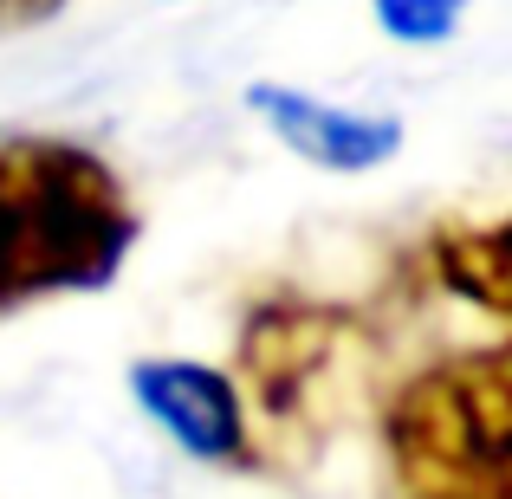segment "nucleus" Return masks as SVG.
<instances>
[{
  "label": "nucleus",
  "mask_w": 512,
  "mask_h": 499,
  "mask_svg": "<svg viewBox=\"0 0 512 499\" xmlns=\"http://www.w3.org/2000/svg\"><path fill=\"white\" fill-rule=\"evenodd\" d=\"M143 240L124 175L72 137H0V312L117 286Z\"/></svg>",
  "instance_id": "f257e3e1"
},
{
  "label": "nucleus",
  "mask_w": 512,
  "mask_h": 499,
  "mask_svg": "<svg viewBox=\"0 0 512 499\" xmlns=\"http://www.w3.org/2000/svg\"><path fill=\"white\" fill-rule=\"evenodd\" d=\"M370 20L389 46H448L467 20V0H370Z\"/></svg>",
  "instance_id": "423d86ee"
},
{
  "label": "nucleus",
  "mask_w": 512,
  "mask_h": 499,
  "mask_svg": "<svg viewBox=\"0 0 512 499\" xmlns=\"http://www.w3.org/2000/svg\"><path fill=\"white\" fill-rule=\"evenodd\" d=\"M124 389L182 461H201L214 474L260 467V428H253V402L234 370L201 357H137L124 370Z\"/></svg>",
  "instance_id": "7ed1b4c3"
},
{
  "label": "nucleus",
  "mask_w": 512,
  "mask_h": 499,
  "mask_svg": "<svg viewBox=\"0 0 512 499\" xmlns=\"http://www.w3.org/2000/svg\"><path fill=\"white\" fill-rule=\"evenodd\" d=\"M33 7H52V0H0V13H33Z\"/></svg>",
  "instance_id": "0eeeda50"
},
{
  "label": "nucleus",
  "mask_w": 512,
  "mask_h": 499,
  "mask_svg": "<svg viewBox=\"0 0 512 499\" xmlns=\"http://www.w3.org/2000/svg\"><path fill=\"white\" fill-rule=\"evenodd\" d=\"M422 266L448 299L512 325V208L480 221H441L422 247Z\"/></svg>",
  "instance_id": "39448f33"
},
{
  "label": "nucleus",
  "mask_w": 512,
  "mask_h": 499,
  "mask_svg": "<svg viewBox=\"0 0 512 499\" xmlns=\"http://www.w3.org/2000/svg\"><path fill=\"white\" fill-rule=\"evenodd\" d=\"M240 104L279 150L299 156L318 175H376L383 163L402 156V117H389V111L338 104L325 91L286 85V78H253L240 91Z\"/></svg>",
  "instance_id": "20e7f679"
},
{
  "label": "nucleus",
  "mask_w": 512,
  "mask_h": 499,
  "mask_svg": "<svg viewBox=\"0 0 512 499\" xmlns=\"http://www.w3.org/2000/svg\"><path fill=\"white\" fill-rule=\"evenodd\" d=\"M396 499H512V344L409 370L383 402Z\"/></svg>",
  "instance_id": "f03ea898"
}]
</instances>
